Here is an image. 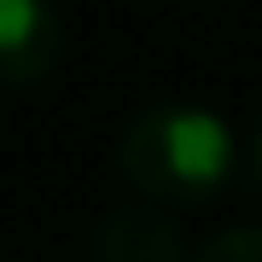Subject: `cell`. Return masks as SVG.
<instances>
[{
    "label": "cell",
    "instance_id": "4",
    "mask_svg": "<svg viewBox=\"0 0 262 262\" xmlns=\"http://www.w3.org/2000/svg\"><path fill=\"white\" fill-rule=\"evenodd\" d=\"M187 262H262V227H227Z\"/></svg>",
    "mask_w": 262,
    "mask_h": 262
},
{
    "label": "cell",
    "instance_id": "2",
    "mask_svg": "<svg viewBox=\"0 0 262 262\" xmlns=\"http://www.w3.org/2000/svg\"><path fill=\"white\" fill-rule=\"evenodd\" d=\"M64 29L53 0H0V88L41 82L58 64Z\"/></svg>",
    "mask_w": 262,
    "mask_h": 262
},
{
    "label": "cell",
    "instance_id": "5",
    "mask_svg": "<svg viewBox=\"0 0 262 262\" xmlns=\"http://www.w3.org/2000/svg\"><path fill=\"white\" fill-rule=\"evenodd\" d=\"M256 175H262V128H256Z\"/></svg>",
    "mask_w": 262,
    "mask_h": 262
},
{
    "label": "cell",
    "instance_id": "3",
    "mask_svg": "<svg viewBox=\"0 0 262 262\" xmlns=\"http://www.w3.org/2000/svg\"><path fill=\"white\" fill-rule=\"evenodd\" d=\"M94 256L99 262H187L181 227L169 204H134V210H111L94 233Z\"/></svg>",
    "mask_w": 262,
    "mask_h": 262
},
{
    "label": "cell",
    "instance_id": "1",
    "mask_svg": "<svg viewBox=\"0 0 262 262\" xmlns=\"http://www.w3.org/2000/svg\"><path fill=\"white\" fill-rule=\"evenodd\" d=\"M117 158L140 198L169 204V210H192L233 181L239 140L204 105H151L122 128Z\"/></svg>",
    "mask_w": 262,
    "mask_h": 262
}]
</instances>
